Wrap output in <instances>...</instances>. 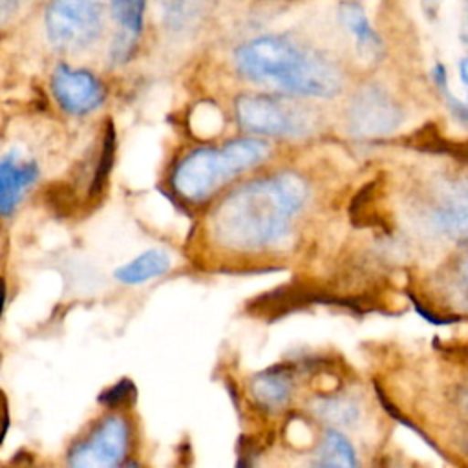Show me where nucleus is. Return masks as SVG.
<instances>
[{"instance_id":"8","label":"nucleus","mask_w":468,"mask_h":468,"mask_svg":"<svg viewBox=\"0 0 468 468\" xmlns=\"http://www.w3.org/2000/svg\"><path fill=\"white\" fill-rule=\"evenodd\" d=\"M51 90L57 102L75 115L90 113L104 101V86L91 71L75 69L66 64L55 68Z\"/></svg>"},{"instance_id":"22","label":"nucleus","mask_w":468,"mask_h":468,"mask_svg":"<svg viewBox=\"0 0 468 468\" xmlns=\"http://www.w3.org/2000/svg\"><path fill=\"white\" fill-rule=\"evenodd\" d=\"M133 397H135L133 382H130L128 378H122L121 382H117L112 388H108L106 391H102L99 397V402H102L104 406H110V408H119V406L133 400Z\"/></svg>"},{"instance_id":"7","label":"nucleus","mask_w":468,"mask_h":468,"mask_svg":"<svg viewBox=\"0 0 468 468\" xmlns=\"http://www.w3.org/2000/svg\"><path fill=\"white\" fill-rule=\"evenodd\" d=\"M128 424L122 417H106L68 457L77 468H110L122 461L128 450Z\"/></svg>"},{"instance_id":"25","label":"nucleus","mask_w":468,"mask_h":468,"mask_svg":"<svg viewBox=\"0 0 468 468\" xmlns=\"http://www.w3.org/2000/svg\"><path fill=\"white\" fill-rule=\"evenodd\" d=\"M18 0H0V18L4 15H11L13 9H16Z\"/></svg>"},{"instance_id":"14","label":"nucleus","mask_w":468,"mask_h":468,"mask_svg":"<svg viewBox=\"0 0 468 468\" xmlns=\"http://www.w3.org/2000/svg\"><path fill=\"white\" fill-rule=\"evenodd\" d=\"M320 466H340V468H353L356 466V457L351 442L336 430H327L324 433L322 444L318 448V461Z\"/></svg>"},{"instance_id":"10","label":"nucleus","mask_w":468,"mask_h":468,"mask_svg":"<svg viewBox=\"0 0 468 468\" xmlns=\"http://www.w3.org/2000/svg\"><path fill=\"white\" fill-rule=\"evenodd\" d=\"M38 177L35 163L20 161L16 154L0 157V214H11L22 194Z\"/></svg>"},{"instance_id":"18","label":"nucleus","mask_w":468,"mask_h":468,"mask_svg":"<svg viewBox=\"0 0 468 468\" xmlns=\"http://www.w3.org/2000/svg\"><path fill=\"white\" fill-rule=\"evenodd\" d=\"M415 148L420 150H431V152H439V154H448V155H455L461 159H468V143H455L450 141L446 137H442L433 124H428L426 128L419 130L413 135V143Z\"/></svg>"},{"instance_id":"16","label":"nucleus","mask_w":468,"mask_h":468,"mask_svg":"<svg viewBox=\"0 0 468 468\" xmlns=\"http://www.w3.org/2000/svg\"><path fill=\"white\" fill-rule=\"evenodd\" d=\"M313 408L322 420L333 426H353L360 419V406L347 397H324Z\"/></svg>"},{"instance_id":"5","label":"nucleus","mask_w":468,"mask_h":468,"mask_svg":"<svg viewBox=\"0 0 468 468\" xmlns=\"http://www.w3.org/2000/svg\"><path fill=\"white\" fill-rule=\"evenodd\" d=\"M239 126L256 135L300 137L309 133V115L285 101L265 93H243L234 102Z\"/></svg>"},{"instance_id":"13","label":"nucleus","mask_w":468,"mask_h":468,"mask_svg":"<svg viewBox=\"0 0 468 468\" xmlns=\"http://www.w3.org/2000/svg\"><path fill=\"white\" fill-rule=\"evenodd\" d=\"M250 393L260 406L280 410L292 395V380L283 369H267L252 378Z\"/></svg>"},{"instance_id":"24","label":"nucleus","mask_w":468,"mask_h":468,"mask_svg":"<svg viewBox=\"0 0 468 468\" xmlns=\"http://www.w3.org/2000/svg\"><path fill=\"white\" fill-rule=\"evenodd\" d=\"M459 37L468 46V0H463V18H461Z\"/></svg>"},{"instance_id":"3","label":"nucleus","mask_w":468,"mask_h":468,"mask_svg":"<svg viewBox=\"0 0 468 468\" xmlns=\"http://www.w3.org/2000/svg\"><path fill=\"white\" fill-rule=\"evenodd\" d=\"M269 154V143L260 137H238L225 143L221 148H196L176 166L172 186L188 201H205L236 174L263 163Z\"/></svg>"},{"instance_id":"4","label":"nucleus","mask_w":468,"mask_h":468,"mask_svg":"<svg viewBox=\"0 0 468 468\" xmlns=\"http://www.w3.org/2000/svg\"><path fill=\"white\" fill-rule=\"evenodd\" d=\"M44 24L55 48L64 51L86 49L102 35V0H49Z\"/></svg>"},{"instance_id":"19","label":"nucleus","mask_w":468,"mask_h":468,"mask_svg":"<svg viewBox=\"0 0 468 468\" xmlns=\"http://www.w3.org/2000/svg\"><path fill=\"white\" fill-rule=\"evenodd\" d=\"M115 146H117L115 130H113V124H108L106 132H104V139H102V152H101L99 165H97V170H95V176H93L91 197H97L102 192V188L108 181V176L112 172L113 159H115Z\"/></svg>"},{"instance_id":"21","label":"nucleus","mask_w":468,"mask_h":468,"mask_svg":"<svg viewBox=\"0 0 468 468\" xmlns=\"http://www.w3.org/2000/svg\"><path fill=\"white\" fill-rule=\"evenodd\" d=\"M450 287H452V296L455 298L457 305L464 311H468V252L464 256H461V260L457 261L452 280H450Z\"/></svg>"},{"instance_id":"26","label":"nucleus","mask_w":468,"mask_h":468,"mask_svg":"<svg viewBox=\"0 0 468 468\" xmlns=\"http://www.w3.org/2000/svg\"><path fill=\"white\" fill-rule=\"evenodd\" d=\"M459 77L468 86V57H463L459 60Z\"/></svg>"},{"instance_id":"17","label":"nucleus","mask_w":468,"mask_h":468,"mask_svg":"<svg viewBox=\"0 0 468 468\" xmlns=\"http://www.w3.org/2000/svg\"><path fill=\"white\" fill-rule=\"evenodd\" d=\"M110 7L115 22L121 27L119 35L139 40L144 22L146 0H110Z\"/></svg>"},{"instance_id":"11","label":"nucleus","mask_w":468,"mask_h":468,"mask_svg":"<svg viewBox=\"0 0 468 468\" xmlns=\"http://www.w3.org/2000/svg\"><path fill=\"white\" fill-rule=\"evenodd\" d=\"M338 18L342 26L353 35L356 53L367 60H375L382 53V42L375 29L369 24V18L366 11L360 7V4L353 0H346L338 7Z\"/></svg>"},{"instance_id":"12","label":"nucleus","mask_w":468,"mask_h":468,"mask_svg":"<svg viewBox=\"0 0 468 468\" xmlns=\"http://www.w3.org/2000/svg\"><path fill=\"white\" fill-rule=\"evenodd\" d=\"M170 265H172V261H170V256L166 250L148 249V250L141 252L139 256H135L133 260H130L128 263L115 269L113 276L121 283L137 285V283H144L155 276L165 274L170 269Z\"/></svg>"},{"instance_id":"2","label":"nucleus","mask_w":468,"mask_h":468,"mask_svg":"<svg viewBox=\"0 0 468 468\" xmlns=\"http://www.w3.org/2000/svg\"><path fill=\"white\" fill-rule=\"evenodd\" d=\"M234 62L245 79L292 95L329 99L342 88V73L331 58L282 35H263L241 44Z\"/></svg>"},{"instance_id":"23","label":"nucleus","mask_w":468,"mask_h":468,"mask_svg":"<svg viewBox=\"0 0 468 468\" xmlns=\"http://www.w3.org/2000/svg\"><path fill=\"white\" fill-rule=\"evenodd\" d=\"M7 426H9V413H7V400H5V395L4 391L0 389V444L4 442V437H5V431H7Z\"/></svg>"},{"instance_id":"1","label":"nucleus","mask_w":468,"mask_h":468,"mask_svg":"<svg viewBox=\"0 0 468 468\" xmlns=\"http://www.w3.org/2000/svg\"><path fill=\"white\" fill-rule=\"evenodd\" d=\"M309 199V185L296 172H280L230 192L212 212L214 239L230 250L278 249L292 236L294 216Z\"/></svg>"},{"instance_id":"6","label":"nucleus","mask_w":468,"mask_h":468,"mask_svg":"<svg viewBox=\"0 0 468 468\" xmlns=\"http://www.w3.org/2000/svg\"><path fill=\"white\" fill-rule=\"evenodd\" d=\"M347 121L353 135L375 139L400 126L402 110L380 86H364L351 101Z\"/></svg>"},{"instance_id":"9","label":"nucleus","mask_w":468,"mask_h":468,"mask_svg":"<svg viewBox=\"0 0 468 468\" xmlns=\"http://www.w3.org/2000/svg\"><path fill=\"white\" fill-rule=\"evenodd\" d=\"M430 225L453 241L468 243V179L442 192L430 212Z\"/></svg>"},{"instance_id":"15","label":"nucleus","mask_w":468,"mask_h":468,"mask_svg":"<svg viewBox=\"0 0 468 468\" xmlns=\"http://www.w3.org/2000/svg\"><path fill=\"white\" fill-rule=\"evenodd\" d=\"M201 9L203 7L199 0H161L159 2V13L163 18V24L174 33H181L192 27L199 18Z\"/></svg>"},{"instance_id":"20","label":"nucleus","mask_w":468,"mask_h":468,"mask_svg":"<svg viewBox=\"0 0 468 468\" xmlns=\"http://www.w3.org/2000/svg\"><path fill=\"white\" fill-rule=\"evenodd\" d=\"M431 80L433 84L437 86V90L441 91L442 99L446 101V106L450 108L452 115L463 124L468 128V104L463 102L461 99H457L452 91H450V86H448V69L444 64L437 62L433 68H431Z\"/></svg>"}]
</instances>
